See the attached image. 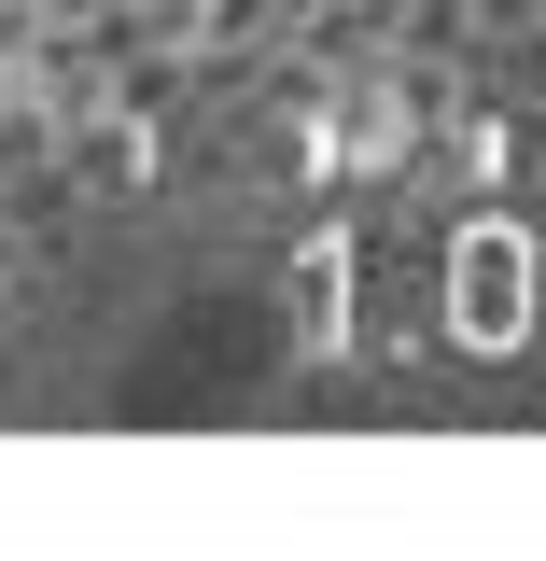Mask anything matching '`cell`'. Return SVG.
<instances>
[{
    "mask_svg": "<svg viewBox=\"0 0 546 561\" xmlns=\"http://www.w3.org/2000/svg\"><path fill=\"white\" fill-rule=\"evenodd\" d=\"M434 323L463 351H519L533 337V239H519L504 210H463V225H449V253H434Z\"/></svg>",
    "mask_w": 546,
    "mask_h": 561,
    "instance_id": "obj_1",
    "label": "cell"
},
{
    "mask_svg": "<svg viewBox=\"0 0 546 561\" xmlns=\"http://www.w3.org/2000/svg\"><path fill=\"white\" fill-rule=\"evenodd\" d=\"M337 169H350V183H407V169H420V99L393 84V70L337 113Z\"/></svg>",
    "mask_w": 546,
    "mask_h": 561,
    "instance_id": "obj_2",
    "label": "cell"
},
{
    "mask_svg": "<svg viewBox=\"0 0 546 561\" xmlns=\"http://www.w3.org/2000/svg\"><path fill=\"white\" fill-rule=\"evenodd\" d=\"M294 337L350 351V239H309V253H294Z\"/></svg>",
    "mask_w": 546,
    "mask_h": 561,
    "instance_id": "obj_3",
    "label": "cell"
},
{
    "mask_svg": "<svg viewBox=\"0 0 546 561\" xmlns=\"http://www.w3.org/2000/svg\"><path fill=\"white\" fill-rule=\"evenodd\" d=\"M533 337H546V239H533Z\"/></svg>",
    "mask_w": 546,
    "mask_h": 561,
    "instance_id": "obj_4",
    "label": "cell"
}]
</instances>
